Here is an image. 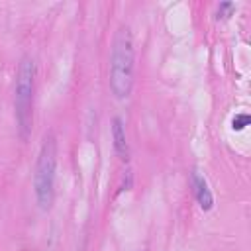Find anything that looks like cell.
<instances>
[{
	"instance_id": "277c9868",
	"label": "cell",
	"mask_w": 251,
	"mask_h": 251,
	"mask_svg": "<svg viewBox=\"0 0 251 251\" xmlns=\"http://www.w3.org/2000/svg\"><path fill=\"white\" fill-rule=\"evenodd\" d=\"M112 137H114V149H116L118 157L122 161H127L129 159V147H127V139H126V129H124L122 118H114V122H112Z\"/></svg>"
},
{
	"instance_id": "8992f818",
	"label": "cell",
	"mask_w": 251,
	"mask_h": 251,
	"mask_svg": "<svg viewBox=\"0 0 251 251\" xmlns=\"http://www.w3.org/2000/svg\"><path fill=\"white\" fill-rule=\"evenodd\" d=\"M245 126H249V116L247 114H239V116H235L233 118V129H243Z\"/></svg>"
},
{
	"instance_id": "3957f363",
	"label": "cell",
	"mask_w": 251,
	"mask_h": 251,
	"mask_svg": "<svg viewBox=\"0 0 251 251\" xmlns=\"http://www.w3.org/2000/svg\"><path fill=\"white\" fill-rule=\"evenodd\" d=\"M33 88H35V61L31 57H24L18 67V78H16V122L20 129V137L27 139L31 131V120H33Z\"/></svg>"
},
{
	"instance_id": "5b68a950",
	"label": "cell",
	"mask_w": 251,
	"mask_h": 251,
	"mask_svg": "<svg viewBox=\"0 0 251 251\" xmlns=\"http://www.w3.org/2000/svg\"><path fill=\"white\" fill-rule=\"evenodd\" d=\"M192 186H194L196 200H198L200 208H202V210H210V208L214 206V198H212V192H210V188H208L206 178H204L198 171L192 173Z\"/></svg>"
},
{
	"instance_id": "7a4b0ae2",
	"label": "cell",
	"mask_w": 251,
	"mask_h": 251,
	"mask_svg": "<svg viewBox=\"0 0 251 251\" xmlns=\"http://www.w3.org/2000/svg\"><path fill=\"white\" fill-rule=\"evenodd\" d=\"M55 171H57V141H55V135L49 131L43 137L37 165H35V175H33L35 198H37V204L41 210H49L53 204Z\"/></svg>"
},
{
	"instance_id": "6da1fadb",
	"label": "cell",
	"mask_w": 251,
	"mask_h": 251,
	"mask_svg": "<svg viewBox=\"0 0 251 251\" xmlns=\"http://www.w3.org/2000/svg\"><path fill=\"white\" fill-rule=\"evenodd\" d=\"M110 86L118 98H126L133 86V39L127 27H120L114 37L110 57Z\"/></svg>"
}]
</instances>
